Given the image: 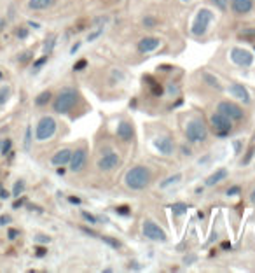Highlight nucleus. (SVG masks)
<instances>
[{
	"mask_svg": "<svg viewBox=\"0 0 255 273\" xmlns=\"http://www.w3.org/2000/svg\"><path fill=\"white\" fill-rule=\"evenodd\" d=\"M101 34H103V28H98L96 32H93V34H89V35H87V41H89V42H93L94 39H98Z\"/></svg>",
	"mask_w": 255,
	"mask_h": 273,
	"instance_id": "obj_36",
	"label": "nucleus"
},
{
	"mask_svg": "<svg viewBox=\"0 0 255 273\" xmlns=\"http://www.w3.org/2000/svg\"><path fill=\"white\" fill-rule=\"evenodd\" d=\"M45 61H47V54H44V56H42L41 60H37V61H35V63H34V70H39V68H41L42 65L45 63Z\"/></svg>",
	"mask_w": 255,
	"mask_h": 273,
	"instance_id": "obj_37",
	"label": "nucleus"
},
{
	"mask_svg": "<svg viewBox=\"0 0 255 273\" xmlns=\"http://www.w3.org/2000/svg\"><path fill=\"white\" fill-rule=\"evenodd\" d=\"M100 238L103 240L105 243H109L110 247H114V249H119L121 247V243L117 242V240H114V238H109V236H100Z\"/></svg>",
	"mask_w": 255,
	"mask_h": 273,
	"instance_id": "obj_33",
	"label": "nucleus"
},
{
	"mask_svg": "<svg viewBox=\"0 0 255 273\" xmlns=\"http://www.w3.org/2000/svg\"><path fill=\"white\" fill-rule=\"evenodd\" d=\"M142 229H143V236L145 238H149V240H152V242H166V231L163 229L159 224H156L152 219H145L143 221V226H142Z\"/></svg>",
	"mask_w": 255,
	"mask_h": 273,
	"instance_id": "obj_7",
	"label": "nucleus"
},
{
	"mask_svg": "<svg viewBox=\"0 0 255 273\" xmlns=\"http://www.w3.org/2000/svg\"><path fill=\"white\" fill-rule=\"evenodd\" d=\"M229 93H231L234 98H238L240 102H243V103H250L252 102L248 90L243 86V84H240V83H231V84H229Z\"/></svg>",
	"mask_w": 255,
	"mask_h": 273,
	"instance_id": "obj_13",
	"label": "nucleus"
},
{
	"mask_svg": "<svg viewBox=\"0 0 255 273\" xmlns=\"http://www.w3.org/2000/svg\"><path fill=\"white\" fill-rule=\"evenodd\" d=\"M210 125H212V130H213V133L217 136H225V135H229V133L233 132V121H231L227 116H224V114H220V112L212 114Z\"/></svg>",
	"mask_w": 255,
	"mask_h": 273,
	"instance_id": "obj_6",
	"label": "nucleus"
},
{
	"mask_svg": "<svg viewBox=\"0 0 255 273\" xmlns=\"http://www.w3.org/2000/svg\"><path fill=\"white\" fill-rule=\"evenodd\" d=\"M25 189H27V186H25V181H16L14 182V187H12V196L19 198Z\"/></svg>",
	"mask_w": 255,
	"mask_h": 273,
	"instance_id": "obj_23",
	"label": "nucleus"
},
{
	"mask_svg": "<svg viewBox=\"0 0 255 273\" xmlns=\"http://www.w3.org/2000/svg\"><path fill=\"white\" fill-rule=\"evenodd\" d=\"M201 77H203V81H205V83H207L210 88H213V90H217V91L222 90L220 81H218V77H215L213 74H210V72H203Z\"/></svg>",
	"mask_w": 255,
	"mask_h": 273,
	"instance_id": "obj_20",
	"label": "nucleus"
},
{
	"mask_svg": "<svg viewBox=\"0 0 255 273\" xmlns=\"http://www.w3.org/2000/svg\"><path fill=\"white\" fill-rule=\"evenodd\" d=\"M86 163H87V151H86V149L79 147V149H75V151H72L70 163H68V167H70V172L77 174V172L84 170Z\"/></svg>",
	"mask_w": 255,
	"mask_h": 273,
	"instance_id": "obj_10",
	"label": "nucleus"
},
{
	"mask_svg": "<svg viewBox=\"0 0 255 273\" xmlns=\"http://www.w3.org/2000/svg\"><path fill=\"white\" fill-rule=\"evenodd\" d=\"M194 261H196V256H189V258L184 259L185 265H191V263H194Z\"/></svg>",
	"mask_w": 255,
	"mask_h": 273,
	"instance_id": "obj_44",
	"label": "nucleus"
},
{
	"mask_svg": "<svg viewBox=\"0 0 255 273\" xmlns=\"http://www.w3.org/2000/svg\"><path fill=\"white\" fill-rule=\"evenodd\" d=\"M142 23H143V27L145 28H154L156 27V18H152V16H145Z\"/></svg>",
	"mask_w": 255,
	"mask_h": 273,
	"instance_id": "obj_31",
	"label": "nucleus"
},
{
	"mask_svg": "<svg viewBox=\"0 0 255 273\" xmlns=\"http://www.w3.org/2000/svg\"><path fill=\"white\" fill-rule=\"evenodd\" d=\"M185 138H187L191 144H201L208 138V128L207 125L203 123V119L194 118L191 121H187L185 125Z\"/></svg>",
	"mask_w": 255,
	"mask_h": 273,
	"instance_id": "obj_3",
	"label": "nucleus"
},
{
	"mask_svg": "<svg viewBox=\"0 0 255 273\" xmlns=\"http://www.w3.org/2000/svg\"><path fill=\"white\" fill-rule=\"evenodd\" d=\"M231 9L238 16L248 14L254 9V0H231Z\"/></svg>",
	"mask_w": 255,
	"mask_h": 273,
	"instance_id": "obj_17",
	"label": "nucleus"
},
{
	"mask_svg": "<svg viewBox=\"0 0 255 273\" xmlns=\"http://www.w3.org/2000/svg\"><path fill=\"white\" fill-rule=\"evenodd\" d=\"M187 210H189V205L182 203V201H176V203L171 205V212H173V216H176V217L187 214Z\"/></svg>",
	"mask_w": 255,
	"mask_h": 273,
	"instance_id": "obj_22",
	"label": "nucleus"
},
{
	"mask_svg": "<svg viewBox=\"0 0 255 273\" xmlns=\"http://www.w3.org/2000/svg\"><path fill=\"white\" fill-rule=\"evenodd\" d=\"M37 242H49V238L44 235H41V236H37Z\"/></svg>",
	"mask_w": 255,
	"mask_h": 273,
	"instance_id": "obj_46",
	"label": "nucleus"
},
{
	"mask_svg": "<svg viewBox=\"0 0 255 273\" xmlns=\"http://www.w3.org/2000/svg\"><path fill=\"white\" fill-rule=\"evenodd\" d=\"M27 35H28V32L25 30V28H19V30H18V37L19 39H25Z\"/></svg>",
	"mask_w": 255,
	"mask_h": 273,
	"instance_id": "obj_43",
	"label": "nucleus"
},
{
	"mask_svg": "<svg viewBox=\"0 0 255 273\" xmlns=\"http://www.w3.org/2000/svg\"><path fill=\"white\" fill-rule=\"evenodd\" d=\"M79 102V93L75 88H63L53 102V110L56 114H68Z\"/></svg>",
	"mask_w": 255,
	"mask_h": 273,
	"instance_id": "obj_2",
	"label": "nucleus"
},
{
	"mask_svg": "<svg viewBox=\"0 0 255 273\" xmlns=\"http://www.w3.org/2000/svg\"><path fill=\"white\" fill-rule=\"evenodd\" d=\"M116 136L121 142H131L135 136V128L129 121H121L116 128Z\"/></svg>",
	"mask_w": 255,
	"mask_h": 273,
	"instance_id": "obj_12",
	"label": "nucleus"
},
{
	"mask_svg": "<svg viewBox=\"0 0 255 273\" xmlns=\"http://www.w3.org/2000/svg\"><path fill=\"white\" fill-rule=\"evenodd\" d=\"M240 37H245L248 41H255V28H243L240 32Z\"/></svg>",
	"mask_w": 255,
	"mask_h": 273,
	"instance_id": "obj_27",
	"label": "nucleus"
},
{
	"mask_svg": "<svg viewBox=\"0 0 255 273\" xmlns=\"http://www.w3.org/2000/svg\"><path fill=\"white\" fill-rule=\"evenodd\" d=\"M180 181H182V174H175V175H171V177L166 179V181H163L161 182V187L165 189V187L171 186V184H176V182H180Z\"/></svg>",
	"mask_w": 255,
	"mask_h": 273,
	"instance_id": "obj_24",
	"label": "nucleus"
},
{
	"mask_svg": "<svg viewBox=\"0 0 255 273\" xmlns=\"http://www.w3.org/2000/svg\"><path fill=\"white\" fill-rule=\"evenodd\" d=\"M86 65H87V61H86V60H79V61H77V63L74 65V70H75V72H79V70H83V68L86 67Z\"/></svg>",
	"mask_w": 255,
	"mask_h": 273,
	"instance_id": "obj_38",
	"label": "nucleus"
},
{
	"mask_svg": "<svg viewBox=\"0 0 255 273\" xmlns=\"http://www.w3.org/2000/svg\"><path fill=\"white\" fill-rule=\"evenodd\" d=\"M159 46H161V39L159 37H143L138 41V51L142 54H147L156 51Z\"/></svg>",
	"mask_w": 255,
	"mask_h": 273,
	"instance_id": "obj_14",
	"label": "nucleus"
},
{
	"mask_svg": "<svg viewBox=\"0 0 255 273\" xmlns=\"http://www.w3.org/2000/svg\"><path fill=\"white\" fill-rule=\"evenodd\" d=\"M182 152H184L185 156H191L192 152H191V149H185V147H182Z\"/></svg>",
	"mask_w": 255,
	"mask_h": 273,
	"instance_id": "obj_48",
	"label": "nucleus"
},
{
	"mask_svg": "<svg viewBox=\"0 0 255 273\" xmlns=\"http://www.w3.org/2000/svg\"><path fill=\"white\" fill-rule=\"evenodd\" d=\"M30 147H32V128L27 126V133H25V149L30 151Z\"/></svg>",
	"mask_w": 255,
	"mask_h": 273,
	"instance_id": "obj_28",
	"label": "nucleus"
},
{
	"mask_svg": "<svg viewBox=\"0 0 255 273\" xmlns=\"http://www.w3.org/2000/svg\"><path fill=\"white\" fill-rule=\"evenodd\" d=\"M231 60H233V63H236L238 67L247 68L254 63V54H252L250 51L243 49V47H233V49H231Z\"/></svg>",
	"mask_w": 255,
	"mask_h": 273,
	"instance_id": "obj_11",
	"label": "nucleus"
},
{
	"mask_svg": "<svg viewBox=\"0 0 255 273\" xmlns=\"http://www.w3.org/2000/svg\"><path fill=\"white\" fill-rule=\"evenodd\" d=\"M250 201H252V203L255 205V187H254V189H252V194H250Z\"/></svg>",
	"mask_w": 255,
	"mask_h": 273,
	"instance_id": "obj_47",
	"label": "nucleus"
},
{
	"mask_svg": "<svg viewBox=\"0 0 255 273\" xmlns=\"http://www.w3.org/2000/svg\"><path fill=\"white\" fill-rule=\"evenodd\" d=\"M9 96H11V88H7V86H2V88H0V107H2L5 102H7Z\"/></svg>",
	"mask_w": 255,
	"mask_h": 273,
	"instance_id": "obj_25",
	"label": "nucleus"
},
{
	"mask_svg": "<svg viewBox=\"0 0 255 273\" xmlns=\"http://www.w3.org/2000/svg\"><path fill=\"white\" fill-rule=\"evenodd\" d=\"M241 193V187L240 186H233L227 189V196H238Z\"/></svg>",
	"mask_w": 255,
	"mask_h": 273,
	"instance_id": "obj_35",
	"label": "nucleus"
},
{
	"mask_svg": "<svg viewBox=\"0 0 255 273\" xmlns=\"http://www.w3.org/2000/svg\"><path fill=\"white\" fill-rule=\"evenodd\" d=\"M35 254H37L39 258H42V256L45 254V249H44V247H39V249H37V252H35Z\"/></svg>",
	"mask_w": 255,
	"mask_h": 273,
	"instance_id": "obj_45",
	"label": "nucleus"
},
{
	"mask_svg": "<svg viewBox=\"0 0 255 273\" xmlns=\"http://www.w3.org/2000/svg\"><path fill=\"white\" fill-rule=\"evenodd\" d=\"M150 170L143 165H136V167L129 168L124 175V184H126L128 189L131 191H142L145 189L147 186L150 184Z\"/></svg>",
	"mask_w": 255,
	"mask_h": 273,
	"instance_id": "obj_1",
	"label": "nucleus"
},
{
	"mask_svg": "<svg viewBox=\"0 0 255 273\" xmlns=\"http://www.w3.org/2000/svg\"><path fill=\"white\" fill-rule=\"evenodd\" d=\"M11 147H12V142L9 140V138L0 140V154H7V152H11Z\"/></svg>",
	"mask_w": 255,
	"mask_h": 273,
	"instance_id": "obj_26",
	"label": "nucleus"
},
{
	"mask_svg": "<svg viewBox=\"0 0 255 273\" xmlns=\"http://www.w3.org/2000/svg\"><path fill=\"white\" fill-rule=\"evenodd\" d=\"M11 223V217L9 216H0V226H5V224Z\"/></svg>",
	"mask_w": 255,
	"mask_h": 273,
	"instance_id": "obj_41",
	"label": "nucleus"
},
{
	"mask_svg": "<svg viewBox=\"0 0 255 273\" xmlns=\"http://www.w3.org/2000/svg\"><path fill=\"white\" fill-rule=\"evenodd\" d=\"M56 130H58L56 119L51 118V116H44V118L39 119L37 126H35V140H39V142L49 140L51 136H54Z\"/></svg>",
	"mask_w": 255,
	"mask_h": 273,
	"instance_id": "obj_4",
	"label": "nucleus"
},
{
	"mask_svg": "<svg viewBox=\"0 0 255 273\" xmlns=\"http://www.w3.org/2000/svg\"><path fill=\"white\" fill-rule=\"evenodd\" d=\"M217 112H220V114H224V116H227L231 121H241V119L245 118V110L241 109L238 103L229 102V100H222V102H218Z\"/></svg>",
	"mask_w": 255,
	"mask_h": 273,
	"instance_id": "obj_8",
	"label": "nucleus"
},
{
	"mask_svg": "<svg viewBox=\"0 0 255 273\" xmlns=\"http://www.w3.org/2000/svg\"><path fill=\"white\" fill-rule=\"evenodd\" d=\"M30 58H32V53L28 51V53H23V56H19V61H21V63H25V61H28Z\"/></svg>",
	"mask_w": 255,
	"mask_h": 273,
	"instance_id": "obj_42",
	"label": "nucleus"
},
{
	"mask_svg": "<svg viewBox=\"0 0 255 273\" xmlns=\"http://www.w3.org/2000/svg\"><path fill=\"white\" fill-rule=\"evenodd\" d=\"M18 235H19V231H18V229H12V228H11V229H9V231H7L9 240H14V238H18Z\"/></svg>",
	"mask_w": 255,
	"mask_h": 273,
	"instance_id": "obj_40",
	"label": "nucleus"
},
{
	"mask_svg": "<svg viewBox=\"0 0 255 273\" xmlns=\"http://www.w3.org/2000/svg\"><path fill=\"white\" fill-rule=\"evenodd\" d=\"M70 158H72V149L63 147V149H60V151L54 152L53 158H51V163H53L54 167H67V165L70 163Z\"/></svg>",
	"mask_w": 255,
	"mask_h": 273,
	"instance_id": "obj_16",
	"label": "nucleus"
},
{
	"mask_svg": "<svg viewBox=\"0 0 255 273\" xmlns=\"http://www.w3.org/2000/svg\"><path fill=\"white\" fill-rule=\"evenodd\" d=\"M212 4L217 9H220V11H225L229 7V0H212Z\"/></svg>",
	"mask_w": 255,
	"mask_h": 273,
	"instance_id": "obj_30",
	"label": "nucleus"
},
{
	"mask_svg": "<svg viewBox=\"0 0 255 273\" xmlns=\"http://www.w3.org/2000/svg\"><path fill=\"white\" fill-rule=\"evenodd\" d=\"M119 165H121L119 154L114 152V151H107V152L101 154L100 159H98L96 167H98V170L100 172H112L114 168H117Z\"/></svg>",
	"mask_w": 255,
	"mask_h": 273,
	"instance_id": "obj_9",
	"label": "nucleus"
},
{
	"mask_svg": "<svg viewBox=\"0 0 255 273\" xmlns=\"http://www.w3.org/2000/svg\"><path fill=\"white\" fill-rule=\"evenodd\" d=\"M54 44H56V39H54V37L47 39V42L44 44V54L51 53V51H53V47H54Z\"/></svg>",
	"mask_w": 255,
	"mask_h": 273,
	"instance_id": "obj_29",
	"label": "nucleus"
},
{
	"mask_svg": "<svg viewBox=\"0 0 255 273\" xmlns=\"http://www.w3.org/2000/svg\"><path fill=\"white\" fill-rule=\"evenodd\" d=\"M154 147L158 149L159 152H161L163 156H171L173 151H175V144H173V140L170 138V136H158L154 140Z\"/></svg>",
	"mask_w": 255,
	"mask_h": 273,
	"instance_id": "obj_15",
	"label": "nucleus"
},
{
	"mask_svg": "<svg viewBox=\"0 0 255 273\" xmlns=\"http://www.w3.org/2000/svg\"><path fill=\"white\" fill-rule=\"evenodd\" d=\"M116 212H117V214H121V216H129V214H131V210H129V207H126V205H123V207H117Z\"/></svg>",
	"mask_w": 255,
	"mask_h": 273,
	"instance_id": "obj_34",
	"label": "nucleus"
},
{
	"mask_svg": "<svg viewBox=\"0 0 255 273\" xmlns=\"http://www.w3.org/2000/svg\"><path fill=\"white\" fill-rule=\"evenodd\" d=\"M51 100H53V93H51V91H42L41 95L35 98V105H37V107H44V105H47Z\"/></svg>",
	"mask_w": 255,
	"mask_h": 273,
	"instance_id": "obj_21",
	"label": "nucleus"
},
{
	"mask_svg": "<svg viewBox=\"0 0 255 273\" xmlns=\"http://www.w3.org/2000/svg\"><path fill=\"white\" fill-rule=\"evenodd\" d=\"M184 2H187V0H184Z\"/></svg>",
	"mask_w": 255,
	"mask_h": 273,
	"instance_id": "obj_50",
	"label": "nucleus"
},
{
	"mask_svg": "<svg viewBox=\"0 0 255 273\" xmlns=\"http://www.w3.org/2000/svg\"><path fill=\"white\" fill-rule=\"evenodd\" d=\"M227 175H229V170L227 168H218V170H215L213 174L210 175V177L207 179V184L208 187H212V186H215V184H218V182H222V181H225L227 179Z\"/></svg>",
	"mask_w": 255,
	"mask_h": 273,
	"instance_id": "obj_18",
	"label": "nucleus"
},
{
	"mask_svg": "<svg viewBox=\"0 0 255 273\" xmlns=\"http://www.w3.org/2000/svg\"><path fill=\"white\" fill-rule=\"evenodd\" d=\"M56 0H28V9L32 11H45V9L53 7Z\"/></svg>",
	"mask_w": 255,
	"mask_h": 273,
	"instance_id": "obj_19",
	"label": "nucleus"
},
{
	"mask_svg": "<svg viewBox=\"0 0 255 273\" xmlns=\"http://www.w3.org/2000/svg\"><path fill=\"white\" fill-rule=\"evenodd\" d=\"M150 84H152V93H154L156 96H161L163 95V88L158 86L156 83H150Z\"/></svg>",
	"mask_w": 255,
	"mask_h": 273,
	"instance_id": "obj_39",
	"label": "nucleus"
},
{
	"mask_svg": "<svg viewBox=\"0 0 255 273\" xmlns=\"http://www.w3.org/2000/svg\"><path fill=\"white\" fill-rule=\"evenodd\" d=\"M70 201H72V203H81L79 198H70Z\"/></svg>",
	"mask_w": 255,
	"mask_h": 273,
	"instance_id": "obj_49",
	"label": "nucleus"
},
{
	"mask_svg": "<svg viewBox=\"0 0 255 273\" xmlns=\"http://www.w3.org/2000/svg\"><path fill=\"white\" fill-rule=\"evenodd\" d=\"M81 214H83V217H84V219H86L89 224H96V223H98V217H94L93 214L86 212V210H83V212H81Z\"/></svg>",
	"mask_w": 255,
	"mask_h": 273,
	"instance_id": "obj_32",
	"label": "nucleus"
},
{
	"mask_svg": "<svg viewBox=\"0 0 255 273\" xmlns=\"http://www.w3.org/2000/svg\"><path fill=\"white\" fill-rule=\"evenodd\" d=\"M212 21H213V12L210 9H199L194 18V23H192V28H191L192 34L196 37H203L208 32V27H210Z\"/></svg>",
	"mask_w": 255,
	"mask_h": 273,
	"instance_id": "obj_5",
	"label": "nucleus"
}]
</instances>
